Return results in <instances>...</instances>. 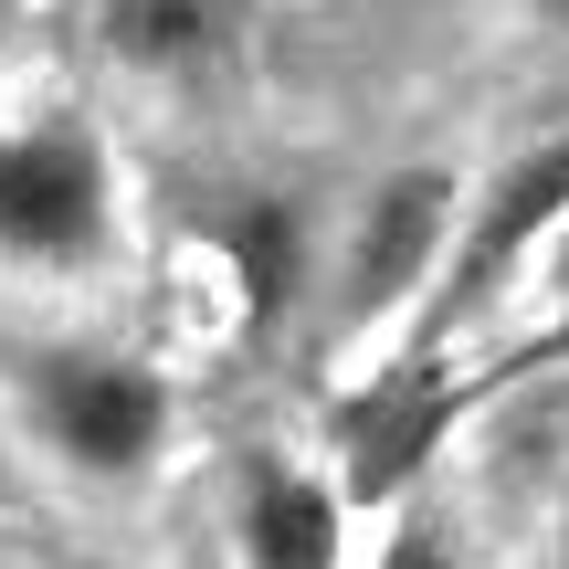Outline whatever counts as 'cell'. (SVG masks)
<instances>
[{
  "mask_svg": "<svg viewBox=\"0 0 569 569\" xmlns=\"http://www.w3.org/2000/svg\"><path fill=\"white\" fill-rule=\"evenodd\" d=\"M84 42L117 84L148 96H201L243 63L253 0H84Z\"/></svg>",
  "mask_w": 569,
  "mask_h": 569,
  "instance_id": "5b68a950",
  "label": "cell"
},
{
  "mask_svg": "<svg viewBox=\"0 0 569 569\" xmlns=\"http://www.w3.org/2000/svg\"><path fill=\"white\" fill-rule=\"evenodd\" d=\"M517 306H528V317H549L559 338H569V222L549 232V253L528 264V296H517Z\"/></svg>",
  "mask_w": 569,
  "mask_h": 569,
  "instance_id": "52a82bcc",
  "label": "cell"
},
{
  "mask_svg": "<svg viewBox=\"0 0 569 569\" xmlns=\"http://www.w3.org/2000/svg\"><path fill=\"white\" fill-rule=\"evenodd\" d=\"M359 569H475L465 559V517H453L432 486H411L401 507H380L359 528Z\"/></svg>",
  "mask_w": 569,
  "mask_h": 569,
  "instance_id": "8992f818",
  "label": "cell"
},
{
  "mask_svg": "<svg viewBox=\"0 0 569 569\" xmlns=\"http://www.w3.org/2000/svg\"><path fill=\"white\" fill-rule=\"evenodd\" d=\"M127 264V159L84 106H0V274L96 284Z\"/></svg>",
  "mask_w": 569,
  "mask_h": 569,
  "instance_id": "3957f363",
  "label": "cell"
},
{
  "mask_svg": "<svg viewBox=\"0 0 569 569\" xmlns=\"http://www.w3.org/2000/svg\"><path fill=\"white\" fill-rule=\"evenodd\" d=\"M517 21H528V32L549 42L559 63H569V0H517Z\"/></svg>",
  "mask_w": 569,
  "mask_h": 569,
  "instance_id": "ba28073f",
  "label": "cell"
},
{
  "mask_svg": "<svg viewBox=\"0 0 569 569\" xmlns=\"http://www.w3.org/2000/svg\"><path fill=\"white\" fill-rule=\"evenodd\" d=\"M465 201H475V169H453V159L369 169V180L338 201V222H327V274H317L306 338H317L327 359H359V348L390 359V348L432 317V296H443Z\"/></svg>",
  "mask_w": 569,
  "mask_h": 569,
  "instance_id": "7a4b0ae2",
  "label": "cell"
},
{
  "mask_svg": "<svg viewBox=\"0 0 569 569\" xmlns=\"http://www.w3.org/2000/svg\"><path fill=\"white\" fill-rule=\"evenodd\" d=\"M0 411L11 432L84 496H148L180 465V380L159 348L106 327H32L0 348Z\"/></svg>",
  "mask_w": 569,
  "mask_h": 569,
  "instance_id": "6da1fadb",
  "label": "cell"
},
{
  "mask_svg": "<svg viewBox=\"0 0 569 569\" xmlns=\"http://www.w3.org/2000/svg\"><path fill=\"white\" fill-rule=\"evenodd\" d=\"M359 528L369 517L348 507L338 465H306V453H243L232 465V569H359Z\"/></svg>",
  "mask_w": 569,
  "mask_h": 569,
  "instance_id": "277c9868",
  "label": "cell"
}]
</instances>
